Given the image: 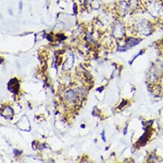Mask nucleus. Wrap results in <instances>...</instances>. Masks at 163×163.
Segmentation results:
<instances>
[{
    "mask_svg": "<svg viewBox=\"0 0 163 163\" xmlns=\"http://www.w3.org/2000/svg\"><path fill=\"white\" fill-rule=\"evenodd\" d=\"M77 92L74 90H68L66 92V99L67 101H69V102H74V101H76V98H77Z\"/></svg>",
    "mask_w": 163,
    "mask_h": 163,
    "instance_id": "20e7f679",
    "label": "nucleus"
},
{
    "mask_svg": "<svg viewBox=\"0 0 163 163\" xmlns=\"http://www.w3.org/2000/svg\"><path fill=\"white\" fill-rule=\"evenodd\" d=\"M120 9L123 14H126L128 10V5L126 2H121L120 5Z\"/></svg>",
    "mask_w": 163,
    "mask_h": 163,
    "instance_id": "423d86ee",
    "label": "nucleus"
},
{
    "mask_svg": "<svg viewBox=\"0 0 163 163\" xmlns=\"http://www.w3.org/2000/svg\"><path fill=\"white\" fill-rule=\"evenodd\" d=\"M141 42V39H138V38H129L126 42V49H128L129 47H134V46L138 44Z\"/></svg>",
    "mask_w": 163,
    "mask_h": 163,
    "instance_id": "39448f33",
    "label": "nucleus"
},
{
    "mask_svg": "<svg viewBox=\"0 0 163 163\" xmlns=\"http://www.w3.org/2000/svg\"><path fill=\"white\" fill-rule=\"evenodd\" d=\"M20 89V84L19 82H18L17 79L16 78H13L9 81L8 83V90H10L11 92H12L13 93L17 94L19 91Z\"/></svg>",
    "mask_w": 163,
    "mask_h": 163,
    "instance_id": "f03ea898",
    "label": "nucleus"
},
{
    "mask_svg": "<svg viewBox=\"0 0 163 163\" xmlns=\"http://www.w3.org/2000/svg\"><path fill=\"white\" fill-rule=\"evenodd\" d=\"M101 137H102V139L104 141H105V131H102V133H101Z\"/></svg>",
    "mask_w": 163,
    "mask_h": 163,
    "instance_id": "0eeeda50",
    "label": "nucleus"
},
{
    "mask_svg": "<svg viewBox=\"0 0 163 163\" xmlns=\"http://www.w3.org/2000/svg\"><path fill=\"white\" fill-rule=\"evenodd\" d=\"M137 28H138V31L141 34L145 35V36H148V35H150L152 32V28L151 25L146 20L140 21L138 23V25H137Z\"/></svg>",
    "mask_w": 163,
    "mask_h": 163,
    "instance_id": "f257e3e1",
    "label": "nucleus"
},
{
    "mask_svg": "<svg viewBox=\"0 0 163 163\" xmlns=\"http://www.w3.org/2000/svg\"><path fill=\"white\" fill-rule=\"evenodd\" d=\"M124 33H125V31H124L123 26L121 23L116 24L115 27H114V31H113L114 36L116 38H122L124 36Z\"/></svg>",
    "mask_w": 163,
    "mask_h": 163,
    "instance_id": "7ed1b4c3",
    "label": "nucleus"
}]
</instances>
